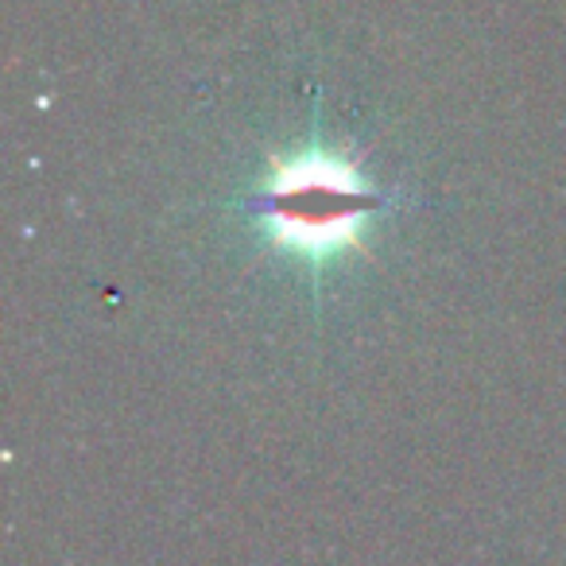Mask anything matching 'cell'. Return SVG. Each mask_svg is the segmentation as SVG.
<instances>
[{
	"label": "cell",
	"mask_w": 566,
	"mask_h": 566,
	"mask_svg": "<svg viewBox=\"0 0 566 566\" xmlns=\"http://www.w3.org/2000/svg\"><path fill=\"white\" fill-rule=\"evenodd\" d=\"M388 202L392 198L373 187L361 167L311 144L272 159L264 179L244 198V210L275 252L307 272H323L365 249V233Z\"/></svg>",
	"instance_id": "6da1fadb"
}]
</instances>
